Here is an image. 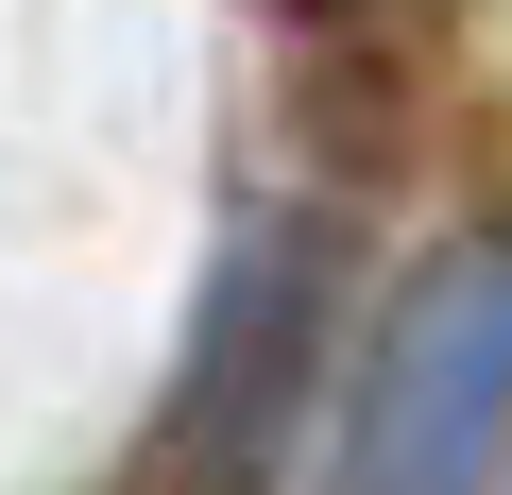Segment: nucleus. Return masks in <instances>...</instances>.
Here are the masks:
<instances>
[{"instance_id":"obj_1","label":"nucleus","mask_w":512,"mask_h":495,"mask_svg":"<svg viewBox=\"0 0 512 495\" xmlns=\"http://www.w3.org/2000/svg\"><path fill=\"white\" fill-rule=\"evenodd\" d=\"M495 461H512V239H444L342 393L325 495H495Z\"/></svg>"},{"instance_id":"obj_2","label":"nucleus","mask_w":512,"mask_h":495,"mask_svg":"<svg viewBox=\"0 0 512 495\" xmlns=\"http://www.w3.org/2000/svg\"><path fill=\"white\" fill-rule=\"evenodd\" d=\"M291 342H308V239H256L205 308V376H188V461L239 495L256 444H274V393H291Z\"/></svg>"}]
</instances>
